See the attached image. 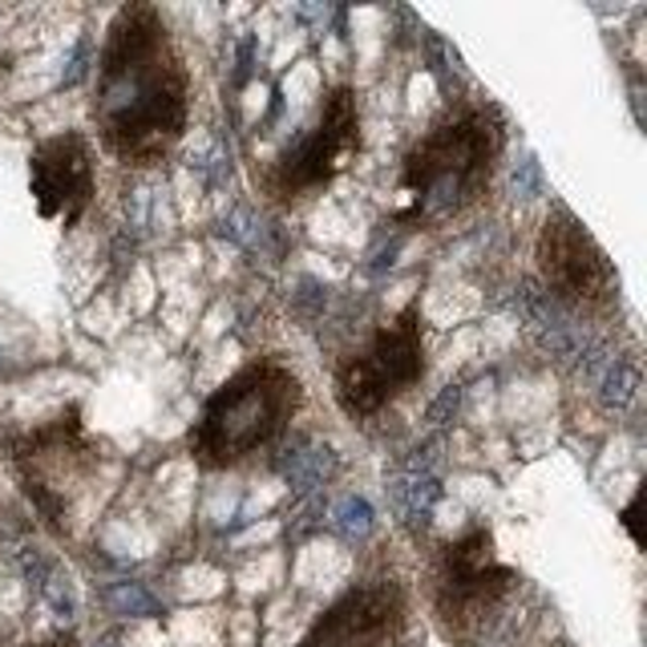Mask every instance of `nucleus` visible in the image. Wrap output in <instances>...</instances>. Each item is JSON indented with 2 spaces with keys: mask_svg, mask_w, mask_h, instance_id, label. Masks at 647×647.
I'll return each mask as SVG.
<instances>
[{
  "mask_svg": "<svg viewBox=\"0 0 647 647\" xmlns=\"http://www.w3.org/2000/svg\"><path fill=\"white\" fill-rule=\"evenodd\" d=\"M28 195L45 223L73 231L97 198V154L90 134L61 130L41 138L28 154Z\"/></svg>",
  "mask_w": 647,
  "mask_h": 647,
  "instance_id": "obj_9",
  "label": "nucleus"
},
{
  "mask_svg": "<svg viewBox=\"0 0 647 647\" xmlns=\"http://www.w3.org/2000/svg\"><path fill=\"white\" fill-rule=\"evenodd\" d=\"M304 409V381L284 360H252L231 372L186 429L198 470H235L271 450Z\"/></svg>",
  "mask_w": 647,
  "mask_h": 647,
  "instance_id": "obj_3",
  "label": "nucleus"
},
{
  "mask_svg": "<svg viewBox=\"0 0 647 647\" xmlns=\"http://www.w3.org/2000/svg\"><path fill=\"white\" fill-rule=\"evenodd\" d=\"M515 587L518 570L498 558L489 527H470L458 539L441 542L434 563V611L450 639L482 632Z\"/></svg>",
  "mask_w": 647,
  "mask_h": 647,
  "instance_id": "obj_7",
  "label": "nucleus"
},
{
  "mask_svg": "<svg viewBox=\"0 0 647 647\" xmlns=\"http://www.w3.org/2000/svg\"><path fill=\"white\" fill-rule=\"evenodd\" d=\"M409 620V594L396 579L357 582L320 615L300 647H393Z\"/></svg>",
  "mask_w": 647,
  "mask_h": 647,
  "instance_id": "obj_10",
  "label": "nucleus"
},
{
  "mask_svg": "<svg viewBox=\"0 0 647 647\" xmlns=\"http://www.w3.org/2000/svg\"><path fill=\"white\" fill-rule=\"evenodd\" d=\"M90 122L109 159L154 171L190 126V69L159 4L130 0L109 16L90 93Z\"/></svg>",
  "mask_w": 647,
  "mask_h": 647,
  "instance_id": "obj_1",
  "label": "nucleus"
},
{
  "mask_svg": "<svg viewBox=\"0 0 647 647\" xmlns=\"http://www.w3.org/2000/svg\"><path fill=\"white\" fill-rule=\"evenodd\" d=\"M360 93L353 85H332L320 102L316 122L296 142H288L259 171V195L276 207H300L324 195L360 154Z\"/></svg>",
  "mask_w": 647,
  "mask_h": 647,
  "instance_id": "obj_6",
  "label": "nucleus"
},
{
  "mask_svg": "<svg viewBox=\"0 0 647 647\" xmlns=\"http://www.w3.org/2000/svg\"><path fill=\"white\" fill-rule=\"evenodd\" d=\"M0 450L33 510L54 530H61L69 506L78 502V494L102 470L106 446L85 429L81 405H66L49 421L9 434L0 441Z\"/></svg>",
  "mask_w": 647,
  "mask_h": 647,
  "instance_id": "obj_4",
  "label": "nucleus"
},
{
  "mask_svg": "<svg viewBox=\"0 0 647 647\" xmlns=\"http://www.w3.org/2000/svg\"><path fill=\"white\" fill-rule=\"evenodd\" d=\"M429 353H425V316L421 300L396 312L389 324L372 332L369 340L344 353L332 369V396L344 417L369 421L377 413L393 409L425 381Z\"/></svg>",
  "mask_w": 647,
  "mask_h": 647,
  "instance_id": "obj_5",
  "label": "nucleus"
},
{
  "mask_svg": "<svg viewBox=\"0 0 647 647\" xmlns=\"http://www.w3.org/2000/svg\"><path fill=\"white\" fill-rule=\"evenodd\" d=\"M502 154L506 122L498 106L474 102L450 109L405 150L389 211L393 223L434 231L462 219L489 195Z\"/></svg>",
  "mask_w": 647,
  "mask_h": 647,
  "instance_id": "obj_2",
  "label": "nucleus"
},
{
  "mask_svg": "<svg viewBox=\"0 0 647 647\" xmlns=\"http://www.w3.org/2000/svg\"><path fill=\"white\" fill-rule=\"evenodd\" d=\"M25 647H81L73 635H49V639H41V644H25Z\"/></svg>",
  "mask_w": 647,
  "mask_h": 647,
  "instance_id": "obj_12",
  "label": "nucleus"
},
{
  "mask_svg": "<svg viewBox=\"0 0 647 647\" xmlns=\"http://www.w3.org/2000/svg\"><path fill=\"white\" fill-rule=\"evenodd\" d=\"M9 69H13V57H9V54H0V78H4Z\"/></svg>",
  "mask_w": 647,
  "mask_h": 647,
  "instance_id": "obj_13",
  "label": "nucleus"
},
{
  "mask_svg": "<svg viewBox=\"0 0 647 647\" xmlns=\"http://www.w3.org/2000/svg\"><path fill=\"white\" fill-rule=\"evenodd\" d=\"M534 267H539L542 288L579 316H611V308L620 300V276L608 252L567 207L542 219L534 239Z\"/></svg>",
  "mask_w": 647,
  "mask_h": 647,
  "instance_id": "obj_8",
  "label": "nucleus"
},
{
  "mask_svg": "<svg viewBox=\"0 0 647 647\" xmlns=\"http://www.w3.org/2000/svg\"><path fill=\"white\" fill-rule=\"evenodd\" d=\"M639 502H644V489H635V498H632V502H627V510H623V515H620L623 530L632 534L635 546H644V539H639V527H635V515H639Z\"/></svg>",
  "mask_w": 647,
  "mask_h": 647,
  "instance_id": "obj_11",
  "label": "nucleus"
}]
</instances>
